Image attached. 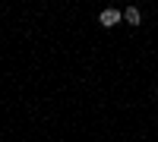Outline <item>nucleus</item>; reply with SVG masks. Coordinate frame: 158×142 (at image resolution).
I'll use <instances>...</instances> for the list:
<instances>
[{
  "label": "nucleus",
  "instance_id": "1",
  "mask_svg": "<svg viewBox=\"0 0 158 142\" xmlns=\"http://www.w3.org/2000/svg\"><path fill=\"white\" fill-rule=\"evenodd\" d=\"M120 16H123L120 10H101V16H98V22L104 25V29H111V25H117V22H120Z\"/></svg>",
  "mask_w": 158,
  "mask_h": 142
},
{
  "label": "nucleus",
  "instance_id": "2",
  "mask_svg": "<svg viewBox=\"0 0 158 142\" xmlns=\"http://www.w3.org/2000/svg\"><path fill=\"white\" fill-rule=\"evenodd\" d=\"M123 19H127L130 25H139V22H142V13H139L136 6H127V10H123Z\"/></svg>",
  "mask_w": 158,
  "mask_h": 142
}]
</instances>
